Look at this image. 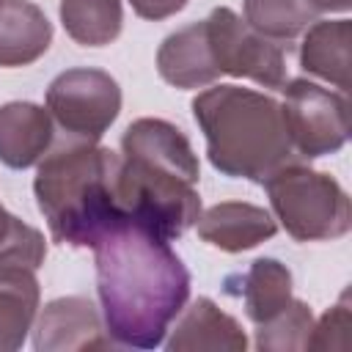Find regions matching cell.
<instances>
[{
  "label": "cell",
  "mask_w": 352,
  "mask_h": 352,
  "mask_svg": "<svg viewBox=\"0 0 352 352\" xmlns=\"http://www.w3.org/2000/svg\"><path fill=\"white\" fill-rule=\"evenodd\" d=\"M0 3H3V0H0Z\"/></svg>",
  "instance_id": "25"
},
{
  "label": "cell",
  "mask_w": 352,
  "mask_h": 352,
  "mask_svg": "<svg viewBox=\"0 0 352 352\" xmlns=\"http://www.w3.org/2000/svg\"><path fill=\"white\" fill-rule=\"evenodd\" d=\"M314 330V314L308 302L294 300L270 322L256 324V349L261 352H297L308 349V338Z\"/></svg>",
  "instance_id": "20"
},
{
  "label": "cell",
  "mask_w": 352,
  "mask_h": 352,
  "mask_svg": "<svg viewBox=\"0 0 352 352\" xmlns=\"http://www.w3.org/2000/svg\"><path fill=\"white\" fill-rule=\"evenodd\" d=\"M201 165L187 135L165 118H138L121 135L124 217L173 242L201 217Z\"/></svg>",
  "instance_id": "2"
},
{
  "label": "cell",
  "mask_w": 352,
  "mask_h": 352,
  "mask_svg": "<svg viewBox=\"0 0 352 352\" xmlns=\"http://www.w3.org/2000/svg\"><path fill=\"white\" fill-rule=\"evenodd\" d=\"M168 352H245L248 336L242 324L217 308L214 300L198 297L192 305L182 308L170 338L165 341Z\"/></svg>",
  "instance_id": "11"
},
{
  "label": "cell",
  "mask_w": 352,
  "mask_h": 352,
  "mask_svg": "<svg viewBox=\"0 0 352 352\" xmlns=\"http://www.w3.org/2000/svg\"><path fill=\"white\" fill-rule=\"evenodd\" d=\"M204 22L220 74L248 77L272 91L286 85V52L278 41L256 33L239 14L226 6L214 8Z\"/></svg>",
  "instance_id": "8"
},
{
  "label": "cell",
  "mask_w": 352,
  "mask_h": 352,
  "mask_svg": "<svg viewBox=\"0 0 352 352\" xmlns=\"http://www.w3.org/2000/svg\"><path fill=\"white\" fill-rule=\"evenodd\" d=\"M349 38H352L349 19H316L302 33L300 66L308 74L324 82H333L341 94H346L349 91Z\"/></svg>",
  "instance_id": "15"
},
{
  "label": "cell",
  "mask_w": 352,
  "mask_h": 352,
  "mask_svg": "<svg viewBox=\"0 0 352 352\" xmlns=\"http://www.w3.org/2000/svg\"><path fill=\"white\" fill-rule=\"evenodd\" d=\"M55 121L47 107L33 102H8L0 107V162L14 170L38 165L52 148Z\"/></svg>",
  "instance_id": "12"
},
{
  "label": "cell",
  "mask_w": 352,
  "mask_h": 352,
  "mask_svg": "<svg viewBox=\"0 0 352 352\" xmlns=\"http://www.w3.org/2000/svg\"><path fill=\"white\" fill-rule=\"evenodd\" d=\"M190 0H129L132 11L140 16V19H151V22H160V19H168L173 14H179Z\"/></svg>",
  "instance_id": "23"
},
{
  "label": "cell",
  "mask_w": 352,
  "mask_h": 352,
  "mask_svg": "<svg viewBox=\"0 0 352 352\" xmlns=\"http://www.w3.org/2000/svg\"><path fill=\"white\" fill-rule=\"evenodd\" d=\"M192 116L206 138V157L223 176L264 184L297 157L280 104L267 94L212 85L192 99Z\"/></svg>",
  "instance_id": "4"
},
{
  "label": "cell",
  "mask_w": 352,
  "mask_h": 352,
  "mask_svg": "<svg viewBox=\"0 0 352 352\" xmlns=\"http://www.w3.org/2000/svg\"><path fill=\"white\" fill-rule=\"evenodd\" d=\"M283 124L292 148L302 160L336 154L349 140V102L311 80H289L283 88Z\"/></svg>",
  "instance_id": "6"
},
{
  "label": "cell",
  "mask_w": 352,
  "mask_h": 352,
  "mask_svg": "<svg viewBox=\"0 0 352 352\" xmlns=\"http://www.w3.org/2000/svg\"><path fill=\"white\" fill-rule=\"evenodd\" d=\"M198 236L226 253L250 250L278 234V220L256 204L248 201H220L201 212L195 220Z\"/></svg>",
  "instance_id": "10"
},
{
  "label": "cell",
  "mask_w": 352,
  "mask_h": 352,
  "mask_svg": "<svg viewBox=\"0 0 352 352\" xmlns=\"http://www.w3.org/2000/svg\"><path fill=\"white\" fill-rule=\"evenodd\" d=\"M157 72L168 85L182 88V91L206 88L220 77V72L214 66V58H212V47H209L204 19L170 33L160 44Z\"/></svg>",
  "instance_id": "13"
},
{
  "label": "cell",
  "mask_w": 352,
  "mask_h": 352,
  "mask_svg": "<svg viewBox=\"0 0 352 352\" xmlns=\"http://www.w3.org/2000/svg\"><path fill=\"white\" fill-rule=\"evenodd\" d=\"M245 22L272 41H294L319 16L308 0H245Z\"/></svg>",
  "instance_id": "19"
},
{
  "label": "cell",
  "mask_w": 352,
  "mask_h": 352,
  "mask_svg": "<svg viewBox=\"0 0 352 352\" xmlns=\"http://www.w3.org/2000/svg\"><path fill=\"white\" fill-rule=\"evenodd\" d=\"M47 258L44 234L16 214H11L0 204V270L6 267H25L38 270Z\"/></svg>",
  "instance_id": "21"
},
{
  "label": "cell",
  "mask_w": 352,
  "mask_h": 352,
  "mask_svg": "<svg viewBox=\"0 0 352 352\" xmlns=\"http://www.w3.org/2000/svg\"><path fill=\"white\" fill-rule=\"evenodd\" d=\"M349 330H352V314H349V294H341V300L322 314V319L314 324L308 349H349Z\"/></svg>",
  "instance_id": "22"
},
{
  "label": "cell",
  "mask_w": 352,
  "mask_h": 352,
  "mask_svg": "<svg viewBox=\"0 0 352 352\" xmlns=\"http://www.w3.org/2000/svg\"><path fill=\"white\" fill-rule=\"evenodd\" d=\"M118 168L121 154L77 138L58 143L38 160L33 195L55 242L94 248L126 220L118 198Z\"/></svg>",
  "instance_id": "3"
},
{
  "label": "cell",
  "mask_w": 352,
  "mask_h": 352,
  "mask_svg": "<svg viewBox=\"0 0 352 352\" xmlns=\"http://www.w3.org/2000/svg\"><path fill=\"white\" fill-rule=\"evenodd\" d=\"M52 44V22L30 0L0 3V66L36 63Z\"/></svg>",
  "instance_id": "14"
},
{
  "label": "cell",
  "mask_w": 352,
  "mask_h": 352,
  "mask_svg": "<svg viewBox=\"0 0 352 352\" xmlns=\"http://www.w3.org/2000/svg\"><path fill=\"white\" fill-rule=\"evenodd\" d=\"M52 121L77 140H99L121 113V88L102 69H66L47 88Z\"/></svg>",
  "instance_id": "7"
},
{
  "label": "cell",
  "mask_w": 352,
  "mask_h": 352,
  "mask_svg": "<svg viewBox=\"0 0 352 352\" xmlns=\"http://www.w3.org/2000/svg\"><path fill=\"white\" fill-rule=\"evenodd\" d=\"M41 302L36 270L6 267L0 270V352L22 349L33 330Z\"/></svg>",
  "instance_id": "16"
},
{
  "label": "cell",
  "mask_w": 352,
  "mask_h": 352,
  "mask_svg": "<svg viewBox=\"0 0 352 352\" xmlns=\"http://www.w3.org/2000/svg\"><path fill=\"white\" fill-rule=\"evenodd\" d=\"M275 220L297 242H324L349 234L352 209L346 190L322 170L289 162L267 182Z\"/></svg>",
  "instance_id": "5"
},
{
  "label": "cell",
  "mask_w": 352,
  "mask_h": 352,
  "mask_svg": "<svg viewBox=\"0 0 352 352\" xmlns=\"http://www.w3.org/2000/svg\"><path fill=\"white\" fill-rule=\"evenodd\" d=\"M60 22L80 47H104L118 38L124 8L121 0H60Z\"/></svg>",
  "instance_id": "18"
},
{
  "label": "cell",
  "mask_w": 352,
  "mask_h": 352,
  "mask_svg": "<svg viewBox=\"0 0 352 352\" xmlns=\"http://www.w3.org/2000/svg\"><path fill=\"white\" fill-rule=\"evenodd\" d=\"M94 264L110 341L157 349L190 297V272L170 242L124 220L94 245Z\"/></svg>",
  "instance_id": "1"
},
{
  "label": "cell",
  "mask_w": 352,
  "mask_h": 352,
  "mask_svg": "<svg viewBox=\"0 0 352 352\" xmlns=\"http://www.w3.org/2000/svg\"><path fill=\"white\" fill-rule=\"evenodd\" d=\"M319 14L322 11H330V14H344V11H349V6H352V0H308Z\"/></svg>",
  "instance_id": "24"
},
{
  "label": "cell",
  "mask_w": 352,
  "mask_h": 352,
  "mask_svg": "<svg viewBox=\"0 0 352 352\" xmlns=\"http://www.w3.org/2000/svg\"><path fill=\"white\" fill-rule=\"evenodd\" d=\"M245 314L253 324H264L292 302V272L278 258H256L245 275H239V292Z\"/></svg>",
  "instance_id": "17"
},
{
  "label": "cell",
  "mask_w": 352,
  "mask_h": 352,
  "mask_svg": "<svg viewBox=\"0 0 352 352\" xmlns=\"http://www.w3.org/2000/svg\"><path fill=\"white\" fill-rule=\"evenodd\" d=\"M36 352H85L113 346L102 314L88 297L50 300L33 322Z\"/></svg>",
  "instance_id": "9"
}]
</instances>
